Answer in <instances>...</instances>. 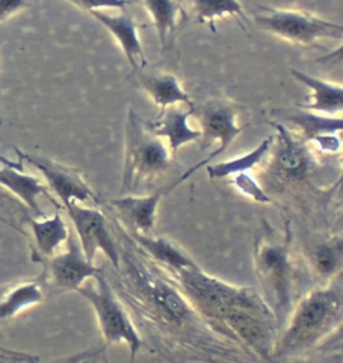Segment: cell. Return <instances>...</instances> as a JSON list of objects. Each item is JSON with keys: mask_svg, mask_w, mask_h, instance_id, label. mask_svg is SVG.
Segmentation results:
<instances>
[{"mask_svg": "<svg viewBox=\"0 0 343 363\" xmlns=\"http://www.w3.org/2000/svg\"><path fill=\"white\" fill-rule=\"evenodd\" d=\"M30 6V0H0V23L9 21Z\"/></svg>", "mask_w": 343, "mask_h": 363, "instance_id": "obj_31", "label": "cell"}, {"mask_svg": "<svg viewBox=\"0 0 343 363\" xmlns=\"http://www.w3.org/2000/svg\"><path fill=\"white\" fill-rule=\"evenodd\" d=\"M343 294L341 275L317 286L296 301L276 339L272 361L311 354L341 328Z\"/></svg>", "mask_w": 343, "mask_h": 363, "instance_id": "obj_3", "label": "cell"}, {"mask_svg": "<svg viewBox=\"0 0 343 363\" xmlns=\"http://www.w3.org/2000/svg\"><path fill=\"white\" fill-rule=\"evenodd\" d=\"M120 263L102 268L130 315L145 346L169 363H259L244 346L209 322L132 239L117 218H109Z\"/></svg>", "mask_w": 343, "mask_h": 363, "instance_id": "obj_1", "label": "cell"}, {"mask_svg": "<svg viewBox=\"0 0 343 363\" xmlns=\"http://www.w3.org/2000/svg\"><path fill=\"white\" fill-rule=\"evenodd\" d=\"M272 143H274V137L266 138L252 152H249L247 155L232 158L230 161H223V162L208 165L207 172H208L209 179L210 180L231 179L235 174L247 173V172L254 169L262 161H264V158L270 152Z\"/></svg>", "mask_w": 343, "mask_h": 363, "instance_id": "obj_25", "label": "cell"}, {"mask_svg": "<svg viewBox=\"0 0 343 363\" xmlns=\"http://www.w3.org/2000/svg\"><path fill=\"white\" fill-rule=\"evenodd\" d=\"M0 165L9 167V168H13V169L23 170V161H21V160L13 161V160L3 156V155H0Z\"/></svg>", "mask_w": 343, "mask_h": 363, "instance_id": "obj_34", "label": "cell"}, {"mask_svg": "<svg viewBox=\"0 0 343 363\" xmlns=\"http://www.w3.org/2000/svg\"><path fill=\"white\" fill-rule=\"evenodd\" d=\"M30 227L35 240V251L33 257H51L58 254L62 244L67 242L70 230L60 211L51 218L30 220Z\"/></svg>", "mask_w": 343, "mask_h": 363, "instance_id": "obj_22", "label": "cell"}, {"mask_svg": "<svg viewBox=\"0 0 343 363\" xmlns=\"http://www.w3.org/2000/svg\"><path fill=\"white\" fill-rule=\"evenodd\" d=\"M40 358L35 354L13 350L0 346V363H39Z\"/></svg>", "mask_w": 343, "mask_h": 363, "instance_id": "obj_30", "label": "cell"}, {"mask_svg": "<svg viewBox=\"0 0 343 363\" xmlns=\"http://www.w3.org/2000/svg\"><path fill=\"white\" fill-rule=\"evenodd\" d=\"M231 184L233 186L251 200L259 204H274V199L264 191L262 184L257 182L249 173H239L231 177Z\"/></svg>", "mask_w": 343, "mask_h": 363, "instance_id": "obj_27", "label": "cell"}, {"mask_svg": "<svg viewBox=\"0 0 343 363\" xmlns=\"http://www.w3.org/2000/svg\"><path fill=\"white\" fill-rule=\"evenodd\" d=\"M192 10L198 23H212L224 16L248 21L240 0H192Z\"/></svg>", "mask_w": 343, "mask_h": 363, "instance_id": "obj_26", "label": "cell"}, {"mask_svg": "<svg viewBox=\"0 0 343 363\" xmlns=\"http://www.w3.org/2000/svg\"><path fill=\"white\" fill-rule=\"evenodd\" d=\"M142 4L156 27L161 49H167L180 26L183 13L180 3L177 0H142Z\"/></svg>", "mask_w": 343, "mask_h": 363, "instance_id": "obj_24", "label": "cell"}, {"mask_svg": "<svg viewBox=\"0 0 343 363\" xmlns=\"http://www.w3.org/2000/svg\"><path fill=\"white\" fill-rule=\"evenodd\" d=\"M129 235L137 242V245L159 266L173 269V271H181V269L200 267L195 262V259H192L189 255L185 252L184 248H181L179 244L172 242L171 239H168V238L152 236V233L144 235V233L129 232Z\"/></svg>", "mask_w": 343, "mask_h": 363, "instance_id": "obj_17", "label": "cell"}, {"mask_svg": "<svg viewBox=\"0 0 343 363\" xmlns=\"http://www.w3.org/2000/svg\"><path fill=\"white\" fill-rule=\"evenodd\" d=\"M16 155L21 161H27L40 172V174L47 182L50 192L57 194V197L63 204V208L74 201L82 204H99V196L90 188L81 170L63 165L61 162L52 161L50 158L23 153L21 149H16Z\"/></svg>", "mask_w": 343, "mask_h": 363, "instance_id": "obj_12", "label": "cell"}, {"mask_svg": "<svg viewBox=\"0 0 343 363\" xmlns=\"http://www.w3.org/2000/svg\"><path fill=\"white\" fill-rule=\"evenodd\" d=\"M172 153L135 110L129 109L125 125L123 192L133 194L140 185L154 182L172 167Z\"/></svg>", "mask_w": 343, "mask_h": 363, "instance_id": "obj_6", "label": "cell"}, {"mask_svg": "<svg viewBox=\"0 0 343 363\" xmlns=\"http://www.w3.org/2000/svg\"><path fill=\"white\" fill-rule=\"evenodd\" d=\"M290 73L298 82L303 84L311 90V94L308 98L314 99L311 104L299 106V108L319 113V114H329V116H334L342 111V85H335L325 79H319L317 77H313L310 74L303 73L296 69H290Z\"/></svg>", "mask_w": 343, "mask_h": 363, "instance_id": "obj_21", "label": "cell"}, {"mask_svg": "<svg viewBox=\"0 0 343 363\" xmlns=\"http://www.w3.org/2000/svg\"><path fill=\"white\" fill-rule=\"evenodd\" d=\"M64 209L73 223L77 239L86 259L94 263L96 255L101 251L106 255L111 267L118 266L120 252L111 232L109 218L99 209L81 206L75 201L64 206Z\"/></svg>", "mask_w": 343, "mask_h": 363, "instance_id": "obj_11", "label": "cell"}, {"mask_svg": "<svg viewBox=\"0 0 343 363\" xmlns=\"http://www.w3.org/2000/svg\"><path fill=\"white\" fill-rule=\"evenodd\" d=\"M51 363H109V361L106 355V346H103L99 349H91L73 354L70 357Z\"/></svg>", "mask_w": 343, "mask_h": 363, "instance_id": "obj_29", "label": "cell"}, {"mask_svg": "<svg viewBox=\"0 0 343 363\" xmlns=\"http://www.w3.org/2000/svg\"><path fill=\"white\" fill-rule=\"evenodd\" d=\"M257 13V25L275 37L299 46H313L322 39L343 38L342 25L300 10L266 9Z\"/></svg>", "mask_w": 343, "mask_h": 363, "instance_id": "obj_8", "label": "cell"}, {"mask_svg": "<svg viewBox=\"0 0 343 363\" xmlns=\"http://www.w3.org/2000/svg\"><path fill=\"white\" fill-rule=\"evenodd\" d=\"M159 268L209 322L240 342L260 362L274 363L281 327L255 289L227 283L204 272L201 267L181 271Z\"/></svg>", "mask_w": 343, "mask_h": 363, "instance_id": "obj_2", "label": "cell"}, {"mask_svg": "<svg viewBox=\"0 0 343 363\" xmlns=\"http://www.w3.org/2000/svg\"><path fill=\"white\" fill-rule=\"evenodd\" d=\"M179 186L177 180L169 186L159 189L147 196L129 194L120 199H114L109 203V208L123 227L132 233H152L156 225L157 209L161 200Z\"/></svg>", "mask_w": 343, "mask_h": 363, "instance_id": "obj_13", "label": "cell"}, {"mask_svg": "<svg viewBox=\"0 0 343 363\" xmlns=\"http://www.w3.org/2000/svg\"><path fill=\"white\" fill-rule=\"evenodd\" d=\"M43 266L40 277L46 287L62 291L79 290L87 280L94 279L101 268L86 259L75 233L70 230L66 250L51 257H33Z\"/></svg>", "mask_w": 343, "mask_h": 363, "instance_id": "obj_10", "label": "cell"}, {"mask_svg": "<svg viewBox=\"0 0 343 363\" xmlns=\"http://www.w3.org/2000/svg\"><path fill=\"white\" fill-rule=\"evenodd\" d=\"M291 244L290 225H284L283 233L267 225L254 247V263L263 298L274 311L281 328L294 306L296 268Z\"/></svg>", "mask_w": 343, "mask_h": 363, "instance_id": "obj_4", "label": "cell"}, {"mask_svg": "<svg viewBox=\"0 0 343 363\" xmlns=\"http://www.w3.org/2000/svg\"><path fill=\"white\" fill-rule=\"evenodd\" d=\"M291 363H342V354H326V355H300L294 358Z\"/></svg>", "mask_w": 343, "mask_h": 363, "instance_id": "obj_32", "label": "cell"}, {"mask_svg": "<svg viewBox=\"0 0 343 363\" xmlns=\"http://www.w3.org/2000/svg\"><path fill=\"white\" fill-rule=\"evenodd\" d=\"M193 109L183 110L180 108H167L162 110L159 118L147 125L150 132L159 138H167L173 156L181 146L191 143H198L201 133L189 126L188 118Z\"/></svg>", "mask_w": 343, "mask_h": 363, "instance_id": "obj_16", "label": "cell"}, {"mask_svg": "<svg viewBox=\"0 0 343 363\" xmlns=\"http://www.w3.org/2000/svg\"><path fill=\"white\" fill-rule=\"evenodd\" d=\"M77 292L93 307L106 345L125 343L130 352V362H135L137 354L145 347V343L130 315L108 283L102 268L94 281L87 280Z\"/></svg>", "mask_w": 343, "mask_h": 363, "instance_id": "obj_7", "label": "cell"}, {"mask_svg": "<svg viewBox=\"0 0 343 363\" xmlns=\"http://www.w3.org/2000/svg\"><path fill=\"white\" fill-rule=\"evenodd\" d=\"M318 144L319 149L325 153H337L341 150V141L335 134L320 135L314 140Z\"/></svg>", "mask_w": 343, "mask_h": 363, "instance_id": "obj_33", "label": "cell"}, {"mask_svg": "<svg viewBox=\"0 0 343 363\" xmlns=\"http://www.w3.org/2000/svg\"><path fill=\"white\" fill-rule=\"evenodd\" d=\"M72 3L77 9L93 13V11H102V10H125L126 6L132 4L129 0H66Z\"/></svg>", "mask_w": 343, "mask_h": 363, "instance_id": "obj_28", "label": "cell"}, {"mask_svg": "<svg viewBox=\"0 0 343 363\" xmlns=\"http://www.w3.org/2000/svg\"><path fill=\"white\" fill-rule=\"evenodd\" d=\"M305 263L319 286L327 284L341 275L343 264V239L341 235H329L315 239L305 250Z\"/></svg>", "mask_w": 343, "mask_h": 363, "instance_id": "obj_15", "label": "cell"}, {"mask_svg": "<svg viewBox=\"0 0 343 363\" xmlns=\"http://www.w3.org/2000/svg\"><path fill=\"white\" fill-rule=\"evenodd\" d=\"M46 284L42 277L13 286L0 296V323L16 318L27 308L46 301Z\"/></svg>", "mask_w": 343, "mask_h": 363, "instance_id": "obj_19", "label": "cell"}, {"mask_svg": "<svg viewBox=\"0 0 343 363\" xmlns=\"http://www.w3.org/2000/svg\"><path fill=\"white\" fill-rule=\"evenodd\" d=\"M91 15L118 42L133 72L142 70L147 65V58L141 39L138 37V25L135 23V18L126 10H123V13L117 15L105 11H93Z\"/></svg>", "mask_w": 343, "mask_h": 363, "instance_id": "obj_14", "label": "cell"}, {"mask_svg": "<svg viewBox=\"0 0 343 363\" xmlns=\"http://www.w3.org/2000/svg\"><path fill=\"white\" fill-rule=\"evenodd\" d=\"M0 185L7 191L19 197L26 206H28L39 218H46L45 212L40 209L38 199L40 196L47 197L52 204L60 209L61 206L51 196L49 186L31 174H26L23 170L13 169L9 167H0Z\"/></svg>", "mask_w": 343, "mask_h": 363, "instance_id": "obj_18", "label": "cell"}, {"mask_svg": "<svg viewBox=\"0 0 343 363\" xmlns=\"http://www.w3.org/2000/svg\"><path fill=\"white\" fill-rule=\"evenodd\" d=\"M240 106L233 104L231 101H227L224 98H210L198 108H193L192 114H195L197 122L200 123V133L201 137L198 140L200 147L203 150L208 149L209 146L219 143L218 150L212 152L208 157L204 158L201 162H198L196 167L191 168L184 174L177 179V182L181 184L188 177H191L197 169L208 164L209 161L219 157L230 146L233 141L244 130V128L237 125V118L240 113Z\"/></svg>", "mask_w": 343, "mask_h": 363, "instance_id": "obj_9", "label": "cell"}, {"mask_svg": "<svg viewBox=\"0 0 343 363\" xmlns=\"http://www.w3.org/2000/svg\"><path fill=\"white\" fill-rule=\"evenodd\" d=\"M283 121L290 122L298 129V135L307 143L326 134H335L343 129L341 117H323L319 113L306 109H286L278 111ZM279 118V120H281Z\"/></svg>", "mask_w": 343, "mask_h": 363, "instance_id": "obj_23", "label": "cell"}, {"mask_svg": "<svg viewBox=\"0 0 343 363\" xmlns=\"http://www.w3.org/2000/svg\"><path fill=\"white\" fill-rule=\"evenodd\" d=\"M138 82L156 106L161 110L179 104L195 108L189 94L184 90L179 78L171 73L144 74L138 75Z\"/></svg>", "mask_w": 343, "mask_h": 363, "instance_id": "obj_20", "label": "cell"}, {"mask_svg": "<svg viewBox=\"0 0 343 363\" xmlns=\"http://www.w3.org/2000/svg\"><path fill=\"white\" fill-rule=\"evenodd\" d=\"M278 137L271 145L270 157L264 168L263 188L267 194H305L317 189L313 182L318 164L307 146L306 140L293 133L282 123L271 122Z\"/></svg>", "mask_w": 343, "mask_h": 363, "instance_id": "obj_5", "label": "cell"}]
</instances>
